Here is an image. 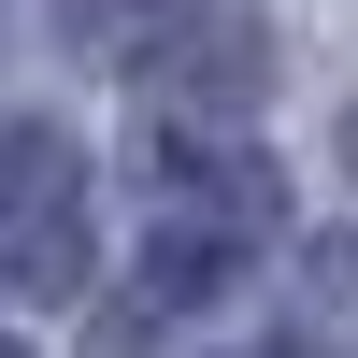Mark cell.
<instances>
[{
    "label": "cell",
    "mask_w": 358,
    "mask_h": 358,
    "mask_svg": "<svg viewBox=\"0 0 358 358\" xmlns=\"http://www.w3.org/2000/svg\"><path fill=\"white\" fill-rule=\"evenodd\" d=\"M0 287L86 301V143L43 129V115L0 129Z\"/></svg>",
    "instance_id": "6da1fadb"
},
{
    "label": "cell",
    "mask_w": 358,
    "mask_h": 358,
    "mask_svg": "<svg viewBox=\"0 0 358 358\" xmlns=\"http://www.w3.org/2000/svg\"><path fill=\"white\" fill-rule=\"evenodd\" d=\"M244 358H273V344H244Z\"/></svg>",
    "instance_id": "8992f818"
},
{
    "label": "cell",
    "mask_w": 358,
    "mask_h": 358,
    "mask_svg": "<svg viewBox=\"0 0 358 358\" xmlns=\"http://www.w3.org/2000/svg\"><path fill=\"white\" fill-rule=\"evenodd\" d=\"M0 358H29V344H15V330H0Z\"/></svg>",
    "instance_id": "277c9868"
},
{
    "label": "cell",
    "mask_w": 358,
    "mask_h": 358,
    "mask_svg": "<svg viewBox=\"0 0 358 358\" xmlns=\"http://www.w3.org/2000/svg\"><path fill=\"white\" fill-rule=\"evenodd\" d=\"M344 158H358V115H344Z\"/></svg>",
    "instance_id": "5b68a950"
},
{
    "label": "cell",
    "mask_w": 358,
    "mask_h": 358,
    "mask_svg": "<svg viewBox=\"0 0 358 358\" xmlns=\"http://www.w3.org/2000/svg\"><path fill=\"white\" fill-rule=\"evenodd\" d=\"M172 15H187V0H57V29H72L86 57H129V72H143V43H158Z\"/></svg>",
    "instance_id": "3957f363"
},
{
    "label": "cell",
    "mask_w": 358,
    "mask_h": 358,
    "mask_svg": "<svg viewBox=\"0 0 358 358\" xmlns=\"http://www.w3.org/2000/svg\"><path fill=\"white\" fill-rule=\"evenodd\" d=\"M143 72L172 86V115H187V101L244 115V101H258V15H215V0H187V15L143 43Z\"/></svg>",
    "instance_id": "7a4b0ae2"
}]
</instances>
